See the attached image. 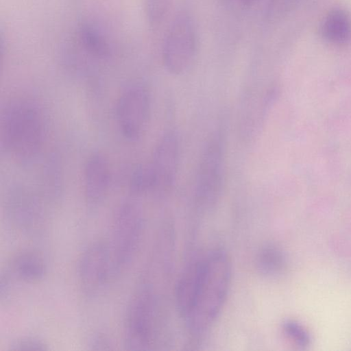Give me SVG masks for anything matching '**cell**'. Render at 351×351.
Wrapping results in <instances>:
<instances>
[{
	"label": "cell",
	"instance_id": "6da1fadb",
	"mask_svg": "<svg viewBox=\"0 0 351 351\" xmlns=\"http://www.w3.org/2000/svg\"><path fill=\"white\" fill-rule=\"evenodd\" d=\"M227 252L215 250L191 264L178 281L176 302L189 332L204 335L215 323L226 302L232 281Z\"/></svg>",
	"mask_w": 351,
	"mask_h": 351
},
{
	"label": "cell",
	"instance_id": "7a4b0ae2",
	"mask_svg": "<svg viewBox=\"0 0 351 351\" xmlns=\"http://www.w3.org/2000/svg\"><path fill=\"white\" fill-rule=\"evenodd\" d=\"M47 121L40 106L28 99H16L6 104L1 115L2 147L21 162L37 156L43 145Z\"/></svg>",
	"mask_w": 351,
	"mask_h": 351
},
{
	"label": "cell",
	"instance_id": "3957f363",
	"mask_svg": "<svg viewBox=\"0 0 351 351\" xmlns=\"http://www.w3.org/2000/svg\"><path fill=\"white\" fill-rule=\"evenodd\" d=\"M142 230L143 216L139 206L130 201L121 204L114 215L107 243L114 276L123 272L132 262Z\"/></svg>",
	"mask_w": 351,
	"mask_h": 351
},
{
	"label": "cell",
	"instance_id": "277c9868",
	"mask_svg": "<svg viewBox=\"0 0 351 351\" xmlns=\"http://www.w3.org/2000/svg\"><path fill=\"white\" fill-rule=\"evenodd\" d=\"M154 295L146 289L132 297L124 324V341L128 350H146L154 345L158 332V311Z\"/></svg>",
	"mask_w": 351,
	"mask_h": 351
},
{
	"label": "cell",
	"instance_id": "5b68a950",
	"mask_svg": "<svg viewBox=\"0 0 351 351\" xmlns=\"http://www.w3.org/2000/svg\"><path fill=\"white\" fill-rule=\"evenodd\" d=\"M225 154L220 132L208 139L199 162L195 186V199L202 208L214 206L219 200L223 184Z\"/></svg>",
	"mask_w": 351,
	"mask_h": 351
},
{
	"label": "cell",
	"instance_id": "8992f818",
	"mask_svg": "<svg viewBox=\"0 0 351 351\" xmlns=\"http://www.w3.org/2000/svg\"><path fill=\"white\" fill-rule=\"evenodd\" d=\"M196 34L194 24L186 14H178L172 22L162 47L165 68L173 75L186 72L195 57Z\"/></svg>",
	"mask_w": 351,
	"mask_h": 351
},
{
	"label": "cell",
	"instance_id": "52a82bcc",
	"mask_svg": "<svg viewBox=\"0 0 351 351\" xmlns=\"http://www.w3.org/2000/svg\"><path fill=\"white\" fill-rule=\"evenodd\" d=\"M149 112L147 89L138 83L125 87L115 107L117 123L123 135L131 141L138 139L147 123Z\"/></svg>",
	"mask_w": 351,
	"mask_h": 351
},
{
	"label": "cell",
	"instance_id": "ba28073f",
	"mask_svg": "<svg viewBox=\"0 0 351 351\" xmlns=\"http://www.w3.org/2000/svg\"><path fill=\"white\" fill-rule=\"evenodd\" d=\"M78 281L83 294L89 298L99 295L114 276L107 243L97 241L83 252L78 263Z\"/></svg>",
	"mask_w": 351,
	"mask_h": 351
},
{
	"label": "cell",
	"instance_id": "9c48e42d",
	"mask_svg": "<svg viewBox=\"0 0 351 351\" xmlns=\"http://www.w3.org/2000/svg\"><path fill=\"white\" fill-rule=\"evenodd\" d=\"M180 141L177 133L169 130L157 143L149 164L154 190L167 191L174 184L178 169Z\"/></svg>",
	"mask_w": 351,
	"mask_h": 351
},
{
	"label": "cell",
	"instance_id": "30bf717a",
	"mask_svg": "<svg viewBox=\"0 0 351 351\" xmlns=\"http://www.w3.org/2000/svg\"><path fill=\"white\" fill-rule=\"evenodd\" d=\"M84 177L86 204L90 208H97L105 199L110 186V167L104 155L95 153L89 157Z\"/></svg>",
	"mask_w": 351,
	"mask_h": 351
},
{
	"label": "cell",
	"instance_id": "8fae6325",
	"mask_svg": "<svg viewBox=\"0 0 351 351\" xmlns=\"http://www.w3.org/2000/svg\"><path fill=\"white\" fill-rule=\"evenodd\" d=\"M46 271L47 266L43 257L26 250L16 254L11 259L8 268L1 274V280L36 282L44 278Z\"/></svg>",
	"mask_w": 351,
	"mask_h": 351
},
{
	"label": "cell",
	"instance_id": "7c38bea8",
	"mask_svg": "<svg viewBox=\"0 0 351 351\" xmlns=\"http://www.w3.org/2000/svg\"><path fill=\"white\" fill-rule=\"evenodd\" d=\"M322 38L335 45L351 42V14L344 8H335L328 12L320 26Z\"/></svg>",
	"mask_w": 351,
	"mask_h": 351
},
{
	"label": "cell",
	"instance_id": "4fadbf2b",
	"mask_svg": "<svg viewBox=\"0 0 351 351\" xmlns=\"http://www.w3.org/2000/svg\"><path fill=\"white\" fill-rule=\"evenodd\" d=\"M81 43L89 53L104 58L110 54V44L102 29L92 22H84L80 26Z\"/></svg>",
	"mask_w": 351,
	"mask_h": 351
},
{
	"label": "cell",
	"instance_id": "5bb4252c",
	"mask_svg": "<svg viewBox=\"0 0 351 351\" xmlns=\"http://www.w3.org/2000/svg\"><path fill=\"white\" fill-rule=\"evenodd\" d=\"M256 268L265 277L278 275L284 267V256L280 250L273 245L263 247L256 256Z\"/></svg>",
	"mask_w": 351,
	"mask_h": 351
},
{
	"label": "cell",
	"instance_id": "9a60e30c",
	"mask_svg": "<svg viewBox=\"0 0 351 351\" xmlns=\"http://www.w3.org/2000/svg\"><path fill=\"white\" fill-rule=\"evenodd\" d=\"M154 178L149 166L137 167L133 172L130 181V189L134 194H141L154 190Z\"/></svg>",
	"mask_w": 351,
	"mask_h": 351
},
{
	"label": "cell",
	"instance_id": "2e32d148",
	"mask_svg": "<svg viewBox=\"0 0 351 351\" xmlns=\"http://www.w3.org/2000/svg\"><path fill=\"white\" fill-rule=\"evenodd\" d=\"M172 0H144V12L152 25H158L170 9Z\"/></svg>",
	"mask_w": 351,
	"mask_h": 351
},
{
	"label": "cell",
	"instance_id": "e0dca14e",
	"mask_svg": "<svg viewBox=\"0 0 351 351\" xmlns=\"http://www.w3.org/2000/svg\"><path fill=\"white\" fill-rule=\"evenodd\" d=\"M46 346L47 345L39 338L27 336L15 341L11 344L10 350L14 351L44 350L47 349Z\"/></svg>",
	"mask_w": 351,
	"mask_h": 351
},
{
	"label": "cell",
	"instance_id": "ac0fdd59",
	"mask_svg": "<svg viewBox=\"0 0 351 351\" xmlns=\"http://www.w3.org/2000/svg\"><path fill=\"white\" fill-rule=\"evenodd\" d=\"M285 332L291 339L298 341H304V333L302 329L295 323L287 322L283 326Z\"/></svg>",
	"mask_w": 351,
	"mask_h": 351
},
{
	"label": "cell",
	"instance_id": "d6986e66",
	"mask_svg": "<svg viewBox=\"0 0 351 351\" xmlns=\"http://www.w3.org/2000/svg\"><path fill=\"white\" fill-rule=\"evenodd\" d=\"M244 5H251L254 3L257 0H240Z\"/></svg>",
	"mask_w": 351,
	"mask_h": 351
}]
</instances>
